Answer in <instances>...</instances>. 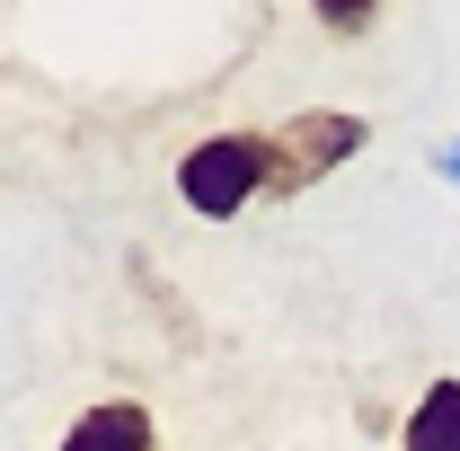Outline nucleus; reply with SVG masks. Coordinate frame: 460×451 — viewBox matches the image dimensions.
Masks as SVG:
<instances>
[{
  "label": "nucleus",
  "mask_w": 460,
  "mask_h": 451,
  "mask_svg": "<svg viewBox=\"0 0 460 451\" xmlns=\"http://www.w3.org/2000/svg\"><path fill=\"white\" fill-rule=\"evenodd\" d=\"M266 133H248V124H222V133H204L186 160H177V204L195 213V222H239L248 204H266Z\"/></svg>",
  "instance_id": "obj_1"
},
{
  "label": "nucleus",
  "mask_w": 460,
  "mask_h": 451,
  "mask_svg": "<svg viewBox=\"0 0 460 451\" xmlns=\"http://www.w3.org/2000/svg\"><path fill=\"white\" fill-rule=\"evenodd\" d=\"M363 142H372V124H363V115H345V107H301V115H284V124L266 133V160H275L266 204L328 186L345 160H363Z\"/></svg>",
  "instance_id": "obj_2"
},
{
  "label": "nucleus",
  "mask_w": 460,
  "mask_h": 451,
  "mask_svg": "<svg viewBox=\"0 0 460 451\" xmlns=\"http://www.w3.org/2000/svg\"><path fill=\"white\" fill-rule=\"evenodd\" d=\"M54 451H160V425L142 398H89L71 425H62Z\"/></svg>",
  "instance_id": "obj_3"
},
{
  "label": "nucleus",
  "mask_w": 460,
  "mask_h": 451,
  "mask_svg": "<svg viewBox=\"0 0 460 451\" xmlns=\"http://www.w3.org/2000/svg\"><path fill=\"white\" fill-rule=\"evenodd\" d=\"M399 451H460V372L425 381V398L407 407V425H399Z\"/></svg>",
  "instance_id": "obj_4"
},
{
  "label": "nucleus",
  "mask_w": 460,
  "mask_h": 451,
  "mask_svg": "<svg viewBox=\"0 0 460 451\" xmlns=\"http://www.w3.org/2000/svg\"><path fill=\"white\" fill-rule=\"evenodd\" d=\"M310 18H319L328 36H372V18H381V0H310Z\"/></svg>",
  "instance_id": "obj_5"
},
{
  "label": "nucleus",
  "mask_w": 460,
  "mask_h": 451,
  "mask_svg": "<svg viewBox=\"0 0 460 451\" xmlns=\"http://www.w3.org/2000/svg\"><path fill=\"white\" fill-rule=\"evenodd\" d=\"M434 177H443V186L460 195V133H452V142H434Z\"/></svg>",
  "instance_id": "obj_6"
}]
</instances>
